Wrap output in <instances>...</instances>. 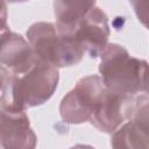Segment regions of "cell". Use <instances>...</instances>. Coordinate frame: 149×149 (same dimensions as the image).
<instances>
[{
	"mask_svg": "<svg viewBox=\"0 0 149 149\" xmlns=\"http://www.w3.org/2000/svg\"><path fill=\"white\" fill-rule=\"evenodd\" d=\"M58 80V69L37 61L26 73L10 74L0 93V107L26 111L43 105L52 97Z\"/></svg>",
	"mask_w": 149,
	"mask_h": 149,
	"instance_id": "cell-1",
	"label": "cell"
},
{
	"mask_svg": "<svg viewBox=\"0 0 149 149\" xmlns=\"http://www.w3.org/2000/svg\"><path fill=\"white\" fill-rule=\"evenodd\" d=\"M99 73L107 91L136 95L148 92V63L133 57L116 43H108L100 54Z\"/></svg>",
	"mask_w": 149,
	"mask_h": 149,
	"instance_id": "cell-2",
	"label": "cell"
},
{
	"mask_svg": "<svg viewBox=\"0 0 149 149\" xmlns=\"http://www.w3.org/2000/svg\"><path fill=\"white\" fill-rule=\"evenodd\" d=\"M26 35L36 59L56 69L77 65L84 57L85 50L78 40L59 35L51 22L33 23Z\"/></svg>",
	"mask_w": 149,
	"mask_h": 149,
	"instance_id": "cell-3",
	"label": "cell"
},
{
	"mask_svg": "<svg viewBox=\"0 0 149 149\" xmlns=\"http://www.w3.org/2000/svg\"><path fill=\"white\" fill-rule=\"evenodd\" d=\"M105 90L106 87L98 74L81 78L61 101L62 120L70 125L90 121Z\"/></svg>",
	"mask_w": 149,
	"mask_h": 149,
	"instance_id": "cell-4",
	"label": "cell"
},
{
	"mask_svg": "<svg viewBox=\"0 0 149 149\" xmlns=\"http://www.w3.org/2000/svg\"><path fill=\"white\" fill-rule=\"evenodd\" d=\"M135 100V95L114 93L105 90L90 121L99 132L112 134L127 119L132 118Z\"/></svg>",
	"mask_w": 149,
	"mask_h": 149,
	"instance_id": "cell-5",
	"label": "cell"
},
{
	"mask_svg": "<svg viewBox=\"0 0 149 149\" xmlns=\"http://www.w3.org/2000/svg\"><path fill=\"white\" fill-rule=\"evenodd\" d=\"M148 120V95L140 94L129 121L112 133V149H149Z\"/></svg>",
	"mask_w": 149,
	"mask_h": 149,
	"instance_id": "cell-6",
	"label": "cell"
},
{
	"mask_svg": "<svg viewBox=\"0 0 149 149\" xmlns=\"http://www.w3.org/2000/svg\"><path fill=\"white\" fill-rule=\"evenodd\" d=\"M37 136L22 109L0 107V147L2 149H35Z\"/></svg>",
	"mask_w": 149,
	"mask_h": 149,
	"instance_id": "cell-7",
	"label": "cell"
},
{
	"mask_svg": "<svg viewBox=\"0 0 149 149\" xmlns=\"http://www.w3.org/2000/svg\"><path fill=\"white\" fill-rule=\"evenodd\" d=\"M109 33L106 13L98 6H94L80 21L73 36L81 44L85 52L90 57L95 58L100 56L108 44Z\"/></svg>",
	"mask_w": 149,
	"mask_h": 149,
	"instance_id": "cell-8",
	"label": "cell"
},
{
	"mask_svg": "<svg viewBox=\"0 0 149 149\" xmlns=\"http://www.w3.org/2000/svg\"><path fill=\"white\" fill-rule=\"evenodd\" d=\"M36 62L28 41L20 34L6 30L0 35V64L12 74L26 73Z\"/></svg>",
	"mask_w": 149,
	"mask_h": 149,
	"instance_id": "cell-9",
	"label": "cell"
},
{
	"mask_svg": "<svg viewBox=\"0 0 149 149\" xmlns=\"http://www.w3.org/2000/svg\"><path fill=\"white\" fill-rule=\"evenodd\" d=\"M94 6H97L95 1H55L54 13L57 33L64 36H73L80 21Z\"/></svg>",
	"mask_w": 149,
	"mask_h": 149,
	"instance_id": "cell-10",
	"label": "cell"
},
{
	"mask_svg": "<svg viewBox=\"0 0 149 149\" xmlns=\"http://www.w3.org/2000/svg\"><path fill=\"white\" fill-rule=\"evenodd\" d=\"M7 30V5L5 1H0V31Z\"/></svg>",
	"mask_w": 149,
	"mask_h": 149,
	"instance_id": "cell-11",
	"label": "cell"
},
{
	"mask_svg": "<svg viewBox=\"0 0 149 149\" xmlns=\"http://www.w3.org/2000/svg\"><path fill=\"white\" fill-rule=\"evenodd\" d=\"M10 74H12V73H10L3 65L0 64V93H1L2 88L5 87V85H6L7 80H8V78L10 77Z\"/></svg>",
	"mask_w": 149,
	"mask_h": 149,
	"instance_id": "cell-12",
	"label": "cell"
},
{
	"mask_svg": "<svg viewBox=\"0 0 149 149\" xmlns=\"http://www.w3.org/2000/svg\"><path fill=\"white\" fill-rule=\"evenodd\" d=\"M70 149H95V148L92 146H88V144H76V146L71 147Z\"/></svg>",
	"mask_w": 149,
	"mask_h": 149,
	"instance_id": "cell-13",
	"label": "cell"
}]
</instances>
